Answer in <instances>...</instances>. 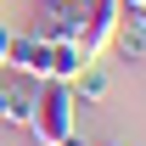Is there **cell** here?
<instances>
[{
  "label": "cell",
  "instance_id": "1",
  "mask_svg": "<svg viewBox=\"0 0 146 146\" xmlns=\"http://www.w3.org/2000/svg\"><path fill=\"white\" fill-rule=\"evenodd\" d=\"M73 112H79V101H73V84H62V79H45V84H39V101H34V118H28V135H34L39 146L68 141V135H79V129H73Z\"/></svg>",
  "mask_w": 146,
  "mask_h": 146
},
{
  "label": "cell",
  "instance_id": "2",
  "mask_svg": "<svg viewBox=\"0 0 146 146\" xmlns=\"http://www.w3.org/2000/svg\"><path fill=\"white\" fill-rule=\"evenodd\" d=\"M6 68H17V73H28V79H51V39L39 34H11V51H6Z\"/></svg>",
  "mask_w": 146,
  "mask_h": 146
},
{
  "label": "cell",
  "instance_id": "3",
  "mask_svg": "<svg viewBox=\"0 0 146 146\" xmlns=\"http://www.w3.org/2000/svg\"><path fill=\"white\" fill-rule=\"evenodd\" d=\"M90 28V0H51V17H45V39L79 45Z\"/></svg>",
  "mask_w": 146,
  "mask_h": 146
},
{
  "label": "cell",
  "instance_id": "4",
  "mask_svg": "<svg viewBox=\"0 0 146 146\" xmlns=\"http://www.w3.org/2000/svg\"><path fill=\"white\" fill-rule=\"evenodd\" d=\"M6 79V124H17V129H28V118H34V101H39V79H11V73H0Z\"/></svg>",
  "mask_w": 146,
  "mask_h": 146
},
{
  "label": "cell",
  "instance_id": "5",
  "mask_svg": "<svg viewBox=\"0 0 146 146\" xmlns=\"http://www.w3.org/2000/svg\"><path fill=\"white\" fill-rule=\"evenodd\" d=\"M107 51H118L124 62H146V17H141V11H124V17H118Z\"/></svg>",
  "mask_w": 146,
  "mask_h": 146
},
{
  "label": "cell",
  "instance_id": "6",
  "mask_svg": "<svg viewBox=\"0 0 146 146\" xmlns=\"http://www.w3.org/2000/svg\"><path fill=\"white\" fill-rule=\"evenodd\" d=\"M107 96H112V73L101 62H84V73L73 79V101L84 107V101H107Z\"/></svg>",
  "mask_w": 146,
  "mask_h": 146
},
{
  "label": "cell",
  "instance_id": "7",
  "mask_svg": "<svg viewBox=\"0 0 146 146\" xmlns=\"http://www.w3.org/2000/svg\"><path fill=\"white\" fill-rule=\"evenodd\" d=\"M84 62H90V56L79 51V45H62V39H51V79H62V84H73V79L84 73Z\"/></svg>",
  "mask_w": 146,
  "mask_h": 146
},
{
  "label": "cell",
  "instance_id": "8",
  "mask_svg": "<svg viewBox=\"0 0 146 146\" xmlns=\"http://www.w3.org/2000/svg\"><path fill=\"white\" fill-rule=\"evenodd\" d=\"M11 34H17V28H6V23H0V68H6V51H11Z\"/></svg>",
  "mask_w": 146,
  "mask_h": 146
},
{
  "label": "cell",
  "instance_id": "9",
  "mask_svg": "<svg viewBox=\"0 0 146 146\" xmlns=\"http://www.w3.org/2000/svg\"><path fill=\"white\" fill-rule=\"evenodd\" d=\"M118 6H124V11H146V0H118Z\"/></svg>",
  "mask_w": 146,
  "mask_h": 146
},
{
  "label": "cell",
  "instance_id": "10",
  "mask_svg": "<svg viewBox=\"0 0 146 146\" xmlns=\"http://www.w3.org/2000/svg\"><path fill=\"white\" fill-rule=\"evenodd\" d=\"M0 124H6V79H0Z\"/></svg>",
  "mask_w": 146,
  "mask_h": 146
},
{
  "label": "cell",
  "instance_id": "11",
  "mask_svg": "<svg viewBox=\"0 0 146 146\" xmlns=\"http://www.w3.org/2000/svg\"><path fill=\"white\" fill-rule=\"evenodd\" d=\"M56 146H84V141H79V135H68V141H56Z\"/></svg>",
  "mask_w": 146,
  "mask_h": 146
},
{
  "label": "cell",
  "instance_id": "12",
  "mask_svg": "<svg viewBox=\"0 0 146 146\" xmlns=\"http://www.w3.org/2000/svg\"><path fill=\"white\" fill-rule=\"evenodd\" d=\"M101 146H124V141H101Z\"/></svg>",
  "mask_w": 146,
  "mask_h": 146
}]
</instances>
